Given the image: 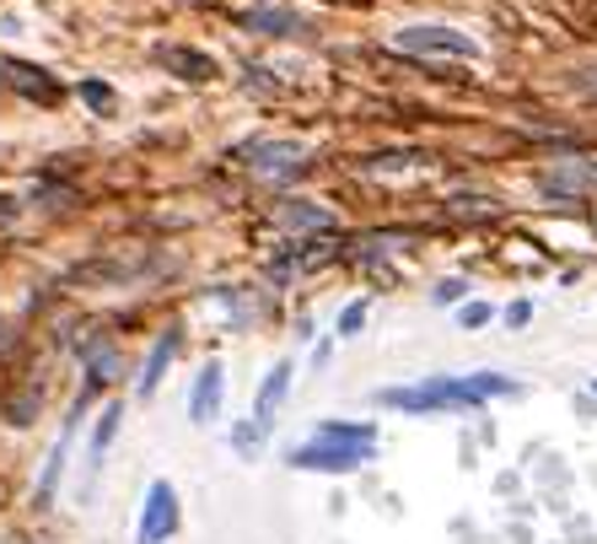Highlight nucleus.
<instances>
[{
	"mask_svg": "<svg viewBox=\"0 0 597 544\" xmlns=\"http://www.w3.org/2000/svg\"><path fill=\"white\" fill-rule=\"evenodd\" d=\"M243 162H248V173H259V178H296L302 167H307V151L296 146V140H254L248 151H243Z\"/></svg>",
	"mask_w": 597,
	"mask_h": 544,
	"instance_id": "5",
	"label": "nucleus"
},
{
	"mask_svg": "<svg viewBox=\"0 0 597 544\" xmlns=\"http://www.w3.org/2000/svg\"><path fill=\"white\" fill-rule=\"evenodd\" d=\"M366 313H372V302H350L344 313H339V335L350 340V335H361V324H366Z\"/></svg>",
	"mask_w": 597,
	"mask_h": 544,
	"instance_id": "20",
	"label": "nucleus"
},
{
	"mask_svg": "<svg viewBox=\"0 0 597 544\" xmlns=\"http://www.w3.org/2000/svg\"><path fill=\"white\" fill-rule=\"evenodd\" d=\"M394 49L398 55H420V60H431V55H447V60H479V44H473L468 33H458V27H447V22H414V27H398Z\"/></svg>",
	"mask_w": 597,
	"mask_h": 544,
	"instance_id": "3",
	"label": "nucleus"
},
{
	"mask_svg": "<svg viewBox=\"0 0 597 544\" xmlns=\"http://www.w3.org/2000/svg\"><path fill=\"white\" fill-rule=\"evenodd\" d=\"M484 324H490V308H484V302H468V308H464V329H484Z\"/></svg>",
	"mask_w": 597,
	"mask_h": 544,
	"instance_id": "22",
	"label": "nucleus"
},
{
	"mask_svg": "<svg viewBox=\"0 0 597 544\" xmlns=\"http://www.w3.org/2000/svg\"><path fill=\"white\" fill-rule=\"evenodd\" d=\"M81 103L97 108V114H108V108H114V86H108V81H81Z\"/></svg>",
	"mask_w": 597,
	"mask_h": 544,
	"instance_id": "19",
	"label": "nucleus"
},
{
	"mask_svg": "<svg viewBox=\"0 0 597 544\" xmlns=\"http://www.w3.org/2000/svg\"><path fill=\"white\" fill-rule=\"evenodd\" d=\"M81 361H86V394H97V389H108L119 378V350L103 340V335L81 340Z\"/></svg>",
	"mask_w": 597,
	"mask_h": 544,
	"instance_id": "12",
	"label": "nucleus"
},
{
	"mask_svg": "<svg viewBox=\"0 0 597 544\" xmlns=\"http://www.w3.org/2000/svg\"><path fill=\"white\" fill-rule=\"evenodd\" d=\"M528 319H532V308H528V302H512V308H506V324H512V329H523Z\"/></svg>",
	"mask_w": 597,
	"mask_h": 544,
	"instance_id": "25",
	"label": "nucleus"
},
{
	"mask_svg": "<svg viewBox=\"0 0 597 544\" xmlns=\"http://www.w3.org/2000/svg\"><path fill=\"white\" fill-rule=\"evenodd\" d=\"M0 81H5V66H0Z\"/></svg>",
	"mask_w": 597,
	"mask_h": 544,
	"instance_id": "27",
	"label": "nucleus"
},
{
	"mask_svg": "<svg viewBox=\"0 0 597 544\" xmlns=\"http://www.w3.org/2000/svg\"><path fill=\"white\" fill-rule=\"evenodd\" d=\"M265 420H243V426H232V448L237 453H259V442H265Z\"/></svg>",
	"mask_w": 597,
	"mask_h": 544,
	"instance_id": "18",
	"label": "nucleus"
},
{
	"mask_svg": "<svg viewBox=\"0 0 597 544\" xmlns=\"http://www.w3.org/2000/svg\"><path fill=\"white\" fill-rule=\"evenodd\" d=\"M221 389H226V378H221V367L210 361V367L195 378V394H189V420H195V426L215 420V409H221Z\"/></svg>",
	"mask_w": 597,
	"mask_h": 544,
	"instance_id": "13",
	"label": "nucleus"
},
{
	"mask_svg": "<svg viewBox=\"0 0 597 544\" xmlns=\"http://www.w3.org/2000/svg\"><path fill=\"white\" fill-rule=\"evenodd\" d=\"M274 221H280L285 232H296V238H318V232H333V210H324V205H313V200H280Z\"/></svg>",
	"mask_w": 597,
	"mask_h": 544,
	"instance_id": "9",
	"label": "nucleus"
},
{
	"mask_svg": "<svg viewBox=\"0 0 597 544\" xmlns=\"http://www.w3.org/2000/svg\"><path fill=\"white\" fill-rule=\"evenodd\" d=\"M377 453V442H333V437H313L302 448H291V470H313V475H355L366 459Z\"/></svg>",
	"mask_w": 597,
	"mask_h": 544,
	"instance_id": "2",
	"label": "nucleus"
},
{
	"mask_svg": "<svg viewBox=\"0 0 597 544\" xmlns=\"http://www.w3.org/2000/svg\"><path fill=\"white\" fill-rule=\"evenodd\" d=\"M403 167H420V151H377V157H366V173H403Z\"/></svg>",
	"mask_w": 597,
	"mask_h": 544,
	"instance_id": "17",
	"label": "nucleus"
},
{
	"mask_svg": "<svg viewBox=\"0 0 597 544\" xmlns=\"http://www.w3.org/2000/svg\"><path fill=\"white\" fill-rule=\"evenodd\" d=\"M178 523H184V512H178V490L167 485V479H151V490H145V501H140V544H167L178 534Z\"/></svg>",
	"mask_w": 597,
	"mask_h": 544,
	"instance_id": "4",
	"label": "nucleus"
},
{
	"mask_svg": "<svg viewBox=\"0 0 597 544\" xmlns=\"http://www.w3.org/2000/svg\"><path fill=\"white\" fill-rule=\"evenodd\" d=\"M447 210L453 216H473V221L479 216H495V205H479V195H458V200H447Z\"/></svg>",
	"mask_w": 597,
	"mask_h": 544,
	"instance_id": "21",
	"label": "nucleus"
},
{
	"mask_svg": "<svg viewBox=\"0 0 597 544\" xmlns=\"http://www.w3.org/2000/svg\"><path fill=\"white\" fill-rule=\"evenodd\" d=\"M318 437H333V442H377L372 426H355V420H324Z\"/></svg>",
	"mask_w": 597,
	"mask_h": 544,
	"instance_id": "16",
	"label": "nucleus"
},
{
	"mask_svg": "<svg viewBox=\"0 0 597 544\" xmlns=\"http://www.w3.org/2000/svg\"><path fill=\"white\" fill-rule=\"evenodd\" d=\"M86 400H92V394H81V400H75V409L66 415V431H60V442H55V448H49V459H44V475H38V507H49V501H55V485H60V475H66L70 437H75V426H81V409H86Z\"/></svg>",
	"mask_w": 597,
	"mask_h": 544,
	"instance_id": "8",
	"label": "nucleus"
},
{
	"mask_svg": "<svg viewBox=\"0 0 597 544\" xmlns=\"http://www.w3.org/2000/svg\"><path fill=\"white\" fill-rule=\"evenodd\" d=\"M156 66H167L178 81H210L215 76V60L204 49H189V44H162L156 49Z\"/></svg>",
	"mask_w": 597,
	"mask_h": 544,
	"instance_id": "10",
	"label": "nucleus"
},
{
	"mask_svg": "<svg viewBox=\"0 0 597 544\" xmlns=\"http://www.w3.org/2000/svg\"><path fill=\"white\" fill-rule=\"evenodd\" d=\"M506 394H523V383L501 372H468V378H431L414 389H377L372 400L388 409H409V415H436V409H479L484 400H506Z\"/></svg>",
	"mask_w": 597,
	"mask_h": 544,
	"instance_id": "1",
	"label": "nucleus"
},
{
	"mask_svg": "<svg viewBox=\"0 0 597 544\" xmlns=\"http://www.w3.org/2000/svg\"><path fill=\"white\" fill-rule=\"evenodd\" d=\"M178 345H184V335H178V329L156 335L151 356H145V367H140V378H134V394H140V400H151V394L162 389V372H167V361L178 356Z\"/></svg>",
	"mask_w": 597,
	"mask_h": 544,
	"instance_id": "11",
	"label": "nucleus"
},
{
	"mask_svg": "<svg viewBox=\"0 0 597 544\" xmlns=\"http://www.w3.org/2000/svg\"><path fill=\"white\" fill-rule=\"evenodd\" d=\"M5 81L16 86V97H27V103H38V108H60V97H66V86H60L49 70L27 66V60H5Z\"/></svg>",
	"mask_w": 597,
	"mask_h": 544,
	"instance_id": "6",
	"label": "nucleus"
},
{
	"mask_svg": "<svg viewBox=\"0 0 597 544\" xmlns=\"http://www.w3.org/2000/svg\"><path fill=\"white\" fill-rule=\"evenodd\" d=\"M0 345H5V324H0Z\"/></svg>",
	"mask_w": 597,
	"mask_h": 544,
	"instance_id": "26",
	"label": "nucleus"
},
{
	"mask_svg": "<svg viewBox=\"0 0 597 544\" xmlns=\"http://www.w3.org/2000/svg\"><path fill=\"white\" fill-rule=\"evenodd\" d=\"M119 420H125V405H108V409H103V420H97V431H92L86 475H97V470H103V459H108V448H114V437H119Z\"/></svg>",
	"mask_w": 597,
	"mask_h": 544,
	"instance_id": "15",
	"label": "nucleus"
},
{
	"mask_svg": "<svg viewBox=\"0 0 597 544\" xmlns=\"http://www.w3.org/2000/svg\"><path fill=\"white\" fill-rule=\"evenodd\" d=\"M464 291H468L464 280H442V286H436V302H458Z\"/></svg>",
	"mask_w": 597,
	"mask_h": 544,
	"instance_id": "24",
	"label": "nucleus"
},
{
	"mask_svg": "<svg viewBox=\"0 0 597 544\" xmlns=\"http://www.w3.org/2000/svg\"><path fill=\"white\" fill-rule=\"evenodd\" d=\"M16 216H22V200L16 195H0V227H11Z\"/></svg>",
	"mask_w": 597,
	"mask_h": 544,
	"instance_id": "23",
	"label": "nucleus"
},
{
	"mask_svg": "<svg viewBox=\"0 0 597 544\" xmlns=\"http://www.w3.org/2000/svg\"><path fill=\"white\" fill-rule=\"evenodd\" d=\"M237 22L248 33H265V38H307V16L302 11H285V5H248Z\"/></svg>",
	"mask_w": 597,
	"mask_h": 544,
	"instance_id": "7",
	"label": "nucleus"
},
{
	"mask_svg": "<svg viewBox=\"0 0 597 544\" xmlns=\"http://www.w3.org/2000/svg\"><path fill=\"white\" fill-rule=\"evenodd\" d=\"M291 372H296V367H291V361H274V367H269V378L265 383H259V400H254V420H274V409L285 405V394H291Z\"/></svg>",
	"mask_w": 597,
	"mask_h": 544,
	"instance_id": "14",
	"label": "nucleus"
}]
</instances>
